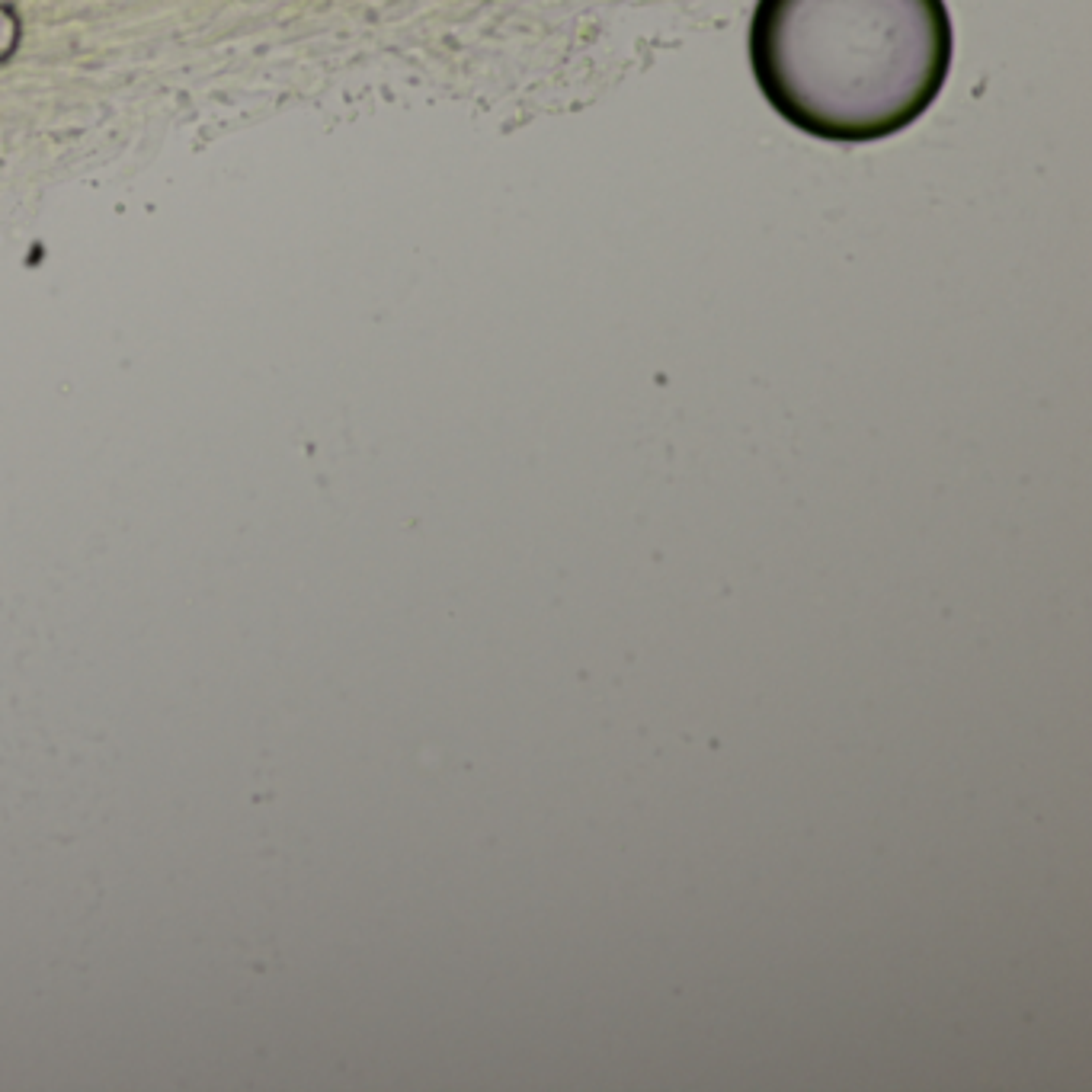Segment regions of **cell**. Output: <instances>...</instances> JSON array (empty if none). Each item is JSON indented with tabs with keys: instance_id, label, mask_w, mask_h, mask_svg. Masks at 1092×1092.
<instances>
[{
	"instance_id": "obj_1",
	"label": "cell",
	"mask_w": 1092,
	"mask_h": 1092,
	"mask_svg": "<svg viewBox=\"0 0 1092 1092\" xmlns=\"http://www.w3.org/2000/svg\"><path fill=\"white\" fill-rule=\"evenodd\" d=\"M750 65L769 106L823 142L914 126L951 68L946 0H760Z\"/></svg>"
}]
</instances>
